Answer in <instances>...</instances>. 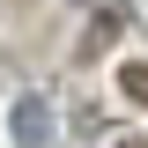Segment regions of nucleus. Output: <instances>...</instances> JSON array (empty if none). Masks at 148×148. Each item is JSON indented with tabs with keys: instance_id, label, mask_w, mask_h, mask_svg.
<instances>
[{
	"instance_id": "20e7f679",
	"label": "nucleus",
	"mask_w": 148,
	"mask_h": 148,
	"mask_svg": "<svg viewBox=\"0 0 148 148\" xmlns=\"http://www.w3.org/2000/svg\"><path fill=\"white\" fill-rule=\"evenodd\" d=\"M119 148H148V141H141V133H119Z\"/></svg>"
},
{
	"instance_id": "7ed1b4c3",
	"label": "nucleus",
	"mask_w": 148,
	"mask_h": 148,
	"mask_svg": "<svg viewBox=\"0 0 148 148\" xmlns=\"http://www.w3.org/2000/svg\"><path fill=\"white\" fill-rule=\"evenodd\" d=\"M119 96H126V104H148V67H141V59L119 67Z\"/></svg>"
},
{
	"instance_id": "f03ea898",
	"label": "nucleus",
	"mask_w": 148,
	"mask_h": 148,
	"mask_svg": "<svg viewBox=\"0 0 148 148\" xmlns=\"http://www.w3.org/2000/svg\"><path fill=\"white\" fill-rule=\"evenodd\" d=\"M119 30H126V0H104V8H96V22L74 37V59H82V67H89V59H104L111 45H119Z\"/></svg>"
},
{
	"instance_id": "f257e3e1",
	"label": "nucleus",
	"mask_w": 148,
	"mask_h": 148,
	"mask_svg": "<svg viewBox=\"0 0 148 148\" xmlns=\"http://www.w3.org/2000/svg\"><path fill=\"white\" fill-rule=\"evenodd\" d=\"M8 126H15V148H59V119H52L45 96H15Z\"/></svg>"
},
{
	"instance_id": "39448f33",
	"label": "nucleus",
	"mask_w": 148,
	"mask_h": 148,
	"mask_svg": "<svg viewBox=\"0 0 148 148\" xmlns=\"http://www.w3.org/2000/svg\"><path fill=\"white\" fill-rule=\"evenodd\" d=\"M82 8H104V0H82Z\"/></svg>"
}]
</instances>
